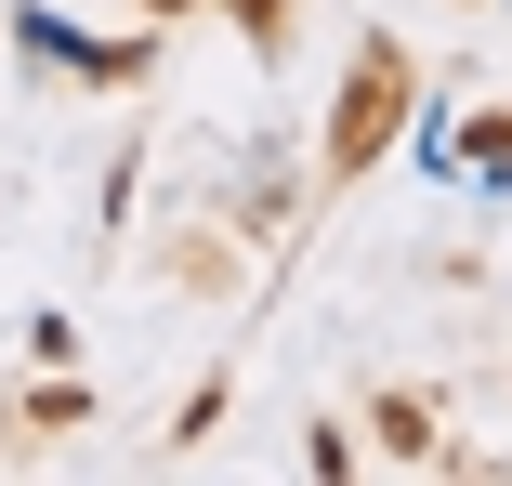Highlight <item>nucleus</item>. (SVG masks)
<instances>
[{
    "instance_id": "2",
    "label": "nucleus",
    "mask_w": 512,
    "mask_h": 486,
    "mask_svg": "<svg viewBox=\"0 0 512 486\" xmlns=\"http://www.w3.org/2000/svg\"><path fill=\"white\" fill-rule=\"evenodd\" d=\"M237 27H250V53H276L289 40V0H237Z\"/></svg>"
},
{
    "instance_id": "1",
    "label": "nucleus",
    "mask_w": 512,
    "mask_h": 486,
    "mask_svg": "<svg viewBox=\"0 0 512 486\" xmlns=\"http://www.w3.org/2000/svg\"><path fill=\"white\" fill-rule=\"evenodd\" d=\"M394 106H407V53H394V40H368V53H355V79H342V119H329V171H368V158L394 145Z\"/></svg>"
},
{
    "instance_id": "3",
    "label": "nucleus",
    "mask_w": 512,
    "mask_h": 486,
    "mask_svg": "<svg viewBox=\"0 0 512 486\" xmlns=\"http://www.w3.org/2000/svg\"><path fill=\"white\" fill-rule=\"evenodd\" d=\"M145 14H184V0H145Z\"/></svg>"
}]
</instances>
